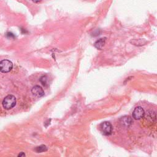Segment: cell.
Listing matches in <instances>:
<instances>
[{"instance_id": "6", "label": "cell", "mask_w": 157, "mask_h": 157, "mask_svg": "<svg viewBox=\"0 0 157 157\" xmlns=\"http://www.w3.org/2000/svg\"><path fill=\"white\" fill-rule=\"evenodd\" d=\"M106 41V38H101L95 42V44H94V46H95V48H97V49L101 50L104 46V45H105Z\"/></svg>"}, {"instance_id": "4", "label": "cell", "mask_w": 157, "mask_h": 157, "mask_svg": "<svg viewBox=\"0 0 157 157\" xmlns=\"http://www.w3.org/2000/svg\"><path fill=\"white\" fill-rule=\"evenodd\" d=\"M145 111L141 106L136 107L133 112V117L136 120H140L144 117Z\"/></svg>"}, {"instance_id": "9", "label": "cell", "mask_w": 157, "mask_h": 157, "mask_svg": "<svg viewBox=\"0 0 157 157\" xmlns=\"http://www.w3.org/2000/svg\"><path fill=\"white\" fill-rule=\"evenodd\" d=\"M35 150L38 153H41V152H44L47 150V147L44 145H42L41 146H39V147H37L35 149Z\"/></svg>"}, {"instance_id": "2", "label": "cell", "mask_w": 157, "mask_h": 157, "mask_svg": "<svg viewBox=\"0 0 157 157\" xmlns=\"http://www.w3.org/2000/svg\"><path fill=\"white\" fill-rule=\"evenodd\" d=\"M100 131L102 134L109 136L112 132V126L109 122H104L100 125L99 127Z\"/></svg>"}, {"instance_id": "1", "label": "cell", "mask_w": 157, "mask_h": 157, "mask_svg": "<svg viewBox=\"0 0 157 157\" xmlns=\"http://www.w3.org/2000/svg\"><path fill=\"white\" fill-rule=\"evenodd\" d=\"M16 98L14 95H9L6 97L3 101V106L6 110L13 108L16 105Z\"/></svg>"}, {"instance_id": "8", "label": "cell", "mask_w": 157, "mask_h": 157, "mask_svg": "<svg viewBox=\"0 0 157 157\" xmlns=\"http://www.w3.org/2000/svg\"><path fill=\"white\" fill-rule=\"evenodd\" d=\"M130 43H132L135 46H143L145 45L146 43H147V41H145L144 39H133L130 41Z\"/></svg>"}, {"instance_id": "3", "label": "cell", "mask_w": 157, "mask_h": 157, "mask_svg": "<svg viewBox=\"0 0 157 157\" xmlns=\"http://www.w3.org/2000/svg\"><path fill=\"white\" fill-rule=\"evenodd\" d=\"M13 68V63L8 60H3L0 61V71L7 73L12 70Z\"/></svg>"}, {"instance_id": "13", "label": "cell", "mask_w": 157, "mask_h": 157, "mask_svg": "<svg viewBox=\"0 0 157 157\" xmlns=\"http://www.w3.org/2000/svg\"><path fill=\"white\" fill-rule=\"evenodd\" d=\"M31 1H32L34 3H39L42 1V0H31Z\"/></svg>"}, {"instance_id": "11", "label": "cell", "mask_w": 157, "mask_h": 157, "mask_svg": "<svg viewBox=\"0 0 157 157\" xmlns=\"http://www.w3.org/2000/svg\"><path fill=\"white\" fill-rule=\"evenodd\" d=\"M6 37L8 38V39H13V38H14V34H13L12 33H7V34H6Z\"/></svg>"}, {"instance_id": "5", "label": "cell", "mask_w": 157, "mask_h": 157, "mask_svg": "<svg viewBox=\"0 0 157 157\" xmlns=\"http://www.w3.org/2000/svg\"><path fill=\"white\" fill-rule=\"evenodd\" d=\"M31 92H32L34 96L38 98L42 97L44 95V91L43 89L39 86H36L33 87L32 90H31Z\"/></svg>"}, {"instance_id": "7", "label": "cell", "mask_w": 157, "mask_h": 157, "mask_svg": "<svg viewBox=\"0 0 157 157\" xmlns=\"http://www.w3.org/2000/svg\"><path fill=\"white\" fill-rule=\"evenodd\" d=\"M120 123L124 126L129 127L132 123V120L129 116H125L120 119Z\"/></svg>"}, {"instance_id": "10", "label": "cell", "mask_w": 157, "mask_h": 157, "mask_svg": "<svg viewBox=\"0 0 157 157\" xmlns=\"http://www.w3.org/2000/svg\"><path fill=\"white\" fill-rule=\"evenodd\" d=\"M40 81L44 86H46L47 85V77L46 76L41 77L40 79Z\"/></svg>"}, {"instance_id": "12", "label": "cell", "mask_w": 157, "mask_h": 157, "mask_svg": "<svg viewBox=\"0 0 157 157\" xmlns=\"http://www.w3.org/2000/svg\"><path fill=\"white\" fill-rule=\"evenodd\" d=\"M25 156V154L24 153V152H21L20 153H19L18 155V156Z\"/></svg>"}]
</instances>
